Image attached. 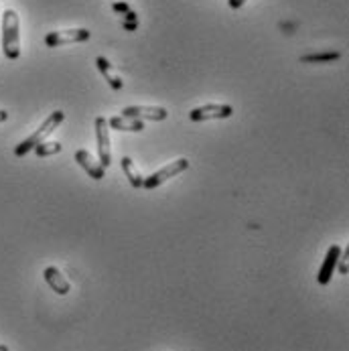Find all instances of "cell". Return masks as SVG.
<instances>
[{
  "label": "cell",
  "mask_w": 349,
  "mask_h": 351,
  "mask_svg": "<svg viewBox=\"0 0 349 351\" xmlns=\"http://www.w3.org/2000/svg\"><path fill=\"white\" fill-rule=\"evenodd\" d=\"M2 53L6 59L14 61L21 57V33H19V14L12 8L2 12Z\"/></svg>",
  "instance_id": "cell-1"
},
{
  "label": "cell",
  "mask_w": 349,
  "mask_h": 351,
  "mask_svg": "<svg viewBox=\"0 0 349 351\" xmlns=\"http://www.w3.org/2000/svg\"><path fill=\"white\" fill-rule=\"evenodd\" d=\"M65 120V112L63 110H55V112H51L49 116L45 118V122L29 136V138H25L16 149H14V154L16 156H25L27 152H31L37 145H41V143H45L47 141V136H49L51 132H55V128L61 124Z\"/></svg>",
  "instance_id": "cell-2"
},
{
  "label": "cell",
  "mask_w": 349,
  "mask_h": 351,
  "mask_svg": "<svg viewBox=\"0 0 349 351\" xmlns=\"http://www.w3.org/2000/svg\"><path fill=\"white\" fill-rule=\"evenodd\" d=\"M187 169H189V160H187V158H177V160L169 162L167 167L158 169L156 173H152L150 177H145L143 187H145V189H156V187H160L165 181H169L171 177H177L179 173H183V171H187Z\"/></svg>",
  "instance_id": "cell-3"
},
{
  "label": "cell",
  "mask_w": 349,
  "mask_h": 351,
  "mask_svg": "<svg viewBox=\"0 0 349 351\" xmlns=\"http://www.w3.org/2000/svg\"><path fill=\"white\" fill-rule=\"evenodd\" d=\"M234 116V108L228 104H203L189 112V118L193 122H205V120H221Z\"/></svg>",
  "instance_id": "cell-4"
},
{
  "label": "cell",
  "mask_w": 349,
  "mask_h": 351,
  "mask_svg": "<svg viewBox=\"0 0 349 351\" xmlns=\"http://www.w3.org/2000/svg\"><path fill=\"white\" fill-rule=\"evenodd\" d=\"M92 37V33L88 29H65V31H53L45 37V45L47 47H61V45H69V43H84Z\"/></svg>",
  "instance_id": "cell-5"
},
{
  "label": "cell",
  "mask_w": 349,
  "mask_h": 351,
  "mask_svg": "<svg viewBox=\"0 0 349 351\" xmlns=\"http://www.w3.org/2000/svg\"><path fill=\"white\" fill-rule=\"evenodd\" d=\"M122 116L134 118V120H152V122H163L169 118V112L163 106H126L122 110Z\"/></svg>",
  "instance_id": "cell-6"
},
{
  "label": "cell",
  "mask_w": 349,
  "mask_h": 351,
  "mask_svg": "<svg viewBox=\"0 0 349 351\" xmlns=\"http://www.w3.org/2000/svg\"><path fill=\"white\" fill-rule=\"evenodd\" d=\"M96 136H98L100 165L104 169H108L112 162V149H110V128H108V120L104 116L96 118Z\"/></svg>",
  "instance_id": "cell-7"
},
{
  "label": "cell",
  "mask_w": 349,
  "mask_h": 351,
  "mask_svg": "<svg viewBox=\"0 0 349 351\" xmlns=\"http://www.w3.org/2000/svg\"><path fill=\"white\" fill-rule=\"evenodd\" d=\"M339 256H341V248H339L337 244L331 246V248L327 250L325 260H323V264H321V268H319V274H317V282H319L321 287H327V285L331 282V276H333V272H335V266H337Z\"/></svg>",
  "instance_id": "cell-8"
},
{
  "label": "cell",
  "mask_w": 349,
  "mask_h": 351,
  "mask_svg": "<svg viewBox=\"0 0 349 351\" xmlns=\"http://www.w3.org/2000/svg\"><path fill=\"white\" fill-rule=\"evenodd\" d=\"M43 278H45V282L51 287V291H55L57 295H67L69 291H71V285H69V280L63 276V272L59 270V268H55V266H47L45 268V272H43Z\"/></svg>",
  "instance_id": "cell-9"
},
{
  "label": "cell",
  "mask_w": 349,
  "mask_h": 351,
  "mask_svg": "<svg viewBox=\"0 0 349 351\" xmlns=\"http://www.w3.org/2000/svg\"><path fill=\"white\" fill-rule=\"evenodd\" d=\"M75 160H77V165L88 173V177H92V179H96V181H101V179H104L106 169L101 167L100 162H96V160H94V156H92L88 151L80 149V151L75 152Z\"/></svg>",
  "instance_id": "cell-10"
},
{
  "label": "cell",
  "mask_w": 349,
  "mask_h": 351,
  "mask_svg": "<svg viewBox=\"0 0 349 351\" xmlns=\"http://www.w3.org/2000/svg\"><path fill=\"white\" fill-rule=\"evenodd\" d=\"M96 65H98L100 73L104 75V80L110 84V88H112V90H116V92H120V90H122V86H124V82H122V77L116 73V69L112 67V63H110L106 57H98V59H96Z\"/></svg>",
  "instance_id": "cell-11"
},
{
  "label": "cell",
  "mask_w": 349,
  "mask_h": 351,
  "mask_svg": "<svg viewBox=\"0 0 349 351\" xmlns=\"http://www.w3.org/2000/svg\"><path fill=\"white\" fill-rule=\"evenodd\" d=\"M108 126L116 128L118 132H143L145 130V124L143 120H134V118H128V116H114L108 120Z\"/></svg>",
  "instance_id": "cell-12"
},
{
  "label": "cell",
  "mask_w": 349,
  "mask_h": 351,
  "mask_svg": "<svg viewBox=\"0 0 349 351\" xmlns=\"http://www.w3.org/2000/svg\"><path fill=\"white\" fill-rule=\"evenodd\" d=\"M122 171H124V175L128 177V181H130V185H132L134 189H141V187H143L145 177L141 175V171L136 169V165H134V160H132L130 156H124V158H122Z\"/></svg>",
  "instance_id": "cell-13"
},
{
  "label": "cell",
  "mask_w": 349,
  "mask_h": 351,
  "mask_svg": "<svg viewBox=\"0 0 349 351\" xmlns=\"http://www.w3.org/2000/svg\"><path fill=\"white\" fill-rule=\"evenodd\" d=\"M341 59L339 51H323V53H313V55H302L300 61L302 63H331Z\"/></svg>",
  "instance_id": "cell-14"
},
{
  "label": "cell",
  "mask_w": 349,
  "mask_h": 351,
  "mask_svg": "<svg viewBox=\"0 0 349 351\" xmlns=\"http://www.w3.org/2000/svg\"><path fill=\"white\" fill-rule=\"evenodd\" d=\"M61 149H63V147H61L59 143H49V141H45V143L37 145L33 151L37 152V156H51V154H59Z\"/></svg>",
  "instance_id": "cell-15"
},
{
  "label": "cell",
  "mask_w": 349,
  "mask_h": 351,
  "mask_svg": "<svg viewBox=\"0 0 349 351\" xmlns=\"http://www.w3.org/2000/svg\"><path fill=\"white\" fill-rule=\"evenodd\" d=\"M348 258H349V248L346 252H341V256H339V274H348L349 272V264H348Z\"/></svg>",
  "instance_id": "cell-16"
},
{
  "label": "cell",
  "mask_w": 349,
  "mask_h": 351,
  "mask_svg": "<svg viewBox=\"0 0 349 351\" xmlns=\"http://www.w3.org/2000/svg\"><path fill=\"white\" fill-rule=\"evenodd\" d=\"M112 8H114V12H120V14H126V12L130 10L128 2H114Z\"/></svg>",
  "instance_id": "cell-17"
},
{
  "label": "cell",
  "mask_w": 349,
  "mask_h": 351,
  "mask_svg": "<svg viewBox=\"0 0 349 351\" xmlns=\"http://www.w3.org/2000/svg\"><path fill=\"white\" fill-rule=\"evenodd\" d=\"M246 2H248V0H228L230 8H242V6H244Z\"/></svg>",
  "instance_id": "cell-18"
},
{
  "label": "cell",
  "mask_w": 349,
  "mask_h": 351,
  "mask_svg": "<svg viewBox=\"0 0 349 351\" xmlns=\"http://www.w3.org/2000/svg\"><path fill=\"white\" fill-rule=\"evenodd\" d=\"M122 27H124L126 31H134V29H139V23H128V21H124Z\"/></svg>",
  "instance_id": "cell-19"
},
{
  "label": "cell",
  "mask_w": 349,
  "mask_h": 351,
  "mask_svg": "<svg viewBox=\"0 0 349 351\" xmlns=\"http://www.w3.org/2000/svg\"><path fill=\"white\" fill-rule=\"evenodd\" d=\"M8 118V112L6 110H0V122H4Z\"/></svg>",
  "instance_id": "cell-20"
},
{
  "label": "cell",
  "mask_w": 349,
  "mask_h": 351,
  "mask_svg": "<svg viewBox=\"0 0 349 351\" xmlns=\"http://www.w3.org/2000/svg\"><path fill=\"white\" fill-rule=\"evenodd\" d=\"M0 351H8V348L6 346H0Z\"/></svg>",
  "instance_id": "cell-21"
}]
</instances>
